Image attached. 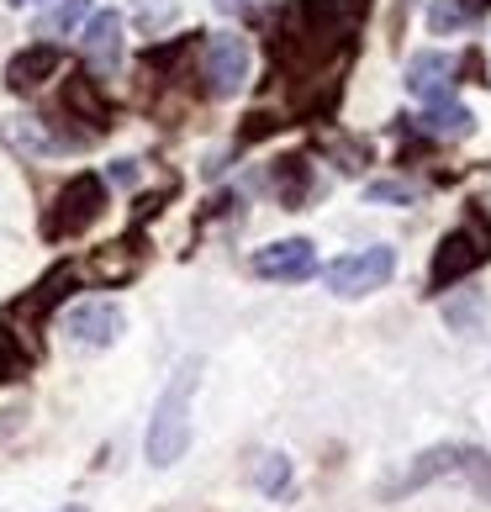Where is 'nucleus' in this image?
Listing matches in <instances>:
<instances>
[{"mask_svg":"<svg viewBox=\"0 0 491 512\" xmlns=\"http://www.w3.org/2000/svg\"><path fill=\"white\" fill-rule=\"evenodd\" d=\"M254 275L259 280H312L317 275V249L307 238H280L264 243L254 254Z\"/></svg>","mask_w":491,"mask_h":512,"instance_id":"nucleus-7","label":"nucleus"},{"mask_svg":"<svg viewBox=\"0 0 491 512\" xmlns=\"http://www.w3.org/2000/svg\"><path fill=\"white\" fill-rule=\"evenodd\" d=\"M90 16V0H59L43 22H37V37H64V32H74Z\"/></svg>","mask_w":491,"mask_h":512,"instance_id":"nucleus-12","label":"nucleus"},{"mask_svg":"<svg viewBox=\"0 0 491 512\" xmlns=\"http://www.w3.org/2000/svg\"><path fill=\"white\" fill-rule=\"evenodd\" d=\"M132 6H138L143 27H159V22H169V16H175V0H132Z\"/></svg>","mask_w":491,"mask_h":512,"instance_id":"nucleus-17","label":"nucleus"},{"mask_svg":"<svg viewBox=\"0 0 491 512\" xmlns=\"http://www.w3.org/2000/svg\"><path fill=\"white\" fill-rule=\"evenodd\" d=\"M22 370V354H16V344L6 333H0V381H11V375Z\"/></svg>","mask_w":491,"mask_h":512,"instance_id":"nucleus-18","label":"nucleus"},{"mask_svg":"<svg viewBox=\"0 0 491 512\" xmlns=\"http://www.w3.org/2000/svg\"><path fill=\"white\" fill-rule=\"evenodd\" d=\"M85 59L101 74L117 69V59H122V16L117 11H96L85 22Z\"/></svg>","mask_w":491,"mask_h":512,"instance_id":"nucleus-9","label":"nucleus"},{"mask_svg":"<svg viewBox=\"0 0 491 512\" xmlns=\"http://www.w3.org/2000/svg\"><path fill=\"white\" fill-rule=\"evenodd\" d=\"M418 127L428 132V138H449V143H460V138H470L476 132V117H470L465 106H455V101H433L423 117H418Z\"/></svg>","mask_w":491,"mask_h":512,"instance_id":"nucleus-11","label":"nucleus"},{"mask_svg":"<svg viewBox=\"0 0 491 512\" xmlns=\"http://www.w3.org/2000/svg\"><path fill=\"white\" fill-rule=\"evenodd\" d=\"M122 328H127V317L117 301H85V307H74L64 317V333L85 349H111L122 338Z\"/></svg>","mask_w":491,"mask_h":512,"instance_id":"nucleus-6","label":"nucleus"},{"mask_svg":"<svg viewBox=\"0 0 491 512\" xmlns=\"http://www.w3.org/2000/svg\"><path fill=\"white\" fill-rule=\"evenodd\" d=\"M101 206H106V185L96 175H74L64 185V196L59 206H53V217H48V238H64V233H80V227H90L101 217Z\"/></svg>","mask_w":491,"mask_h":512,"instance_id":"nucleus-4","label":"nucleus"},{"mask_svg":"<svg viewBox=\"0 0 491 512\" xmlns=\"http://www.w3.org/2000/svg\"><path fill=\"white\" fill-rule=\"evenodd\" d=\"M460 6H465V11H470V16H481V11H486V6H491V0H460Z\"/></svg>","mask_w":491,"mask_h":512,"instance_id":"nucleus-20","label":"nucleus"},{"mask_svg":"<svg viewBox=\"0 0 491 512\" xmlns=\"http://www.w3.org/2000/svg\"><path fill=\"white\" fill-rule=\"evenodd\" d=\"M396 275V254L391 249H365V254H344L323 270V286L344 301H360L370 291H381L386 280Z\"/></svg>","mask_w":491,"mask_h":512,"instance_id":"nucleus-3","label":"nucleus"},{"mask_svg":"<svg viewBox=\"0 0 491 512\" xmlns=\"http://www.w3.org/2000/svg\"><path fill=\"white\" fill-rule=\"evenodd\" d=\"M196 359H185L175 370V381L164 386V396L154 402V417H148V465L169 470L175 460H185V449H191V391H196Z\"/></svg>","mask_w":491,"mask_h":512,"instance_id":"nucleus-1","label":"nucleus"},{"mask_svg":"<svg viewBox=\"0 0 491 512\" xmlns=\"http://www.w3.org/2000/svg\"><path fill=\"white\" fill-rule=\"evenodd\" d=\"M53 69H59V48H53V43H37V48H27V53H16V59H11L6 85H11V90H32V85H43Z\"/></svg>","mask_w":491,"mask_h":512,"instance_id":"nucleus-10","label":"nucleus"},{"mask_svg":"<svg viewBox=\"0 0 491 512\" xmlns=\"http://www.w3.org/2000/svg\"><path fill=\"white\" fill-rule=\"evenodd\" d=\"M365 201H391V206H412V201H418V191H412L407 180H375V185H365Z\"/></svg>","mask_w":491,"mask_h":512,"instance_id":"nucleus-15","label":"nucleus"},{"mask_svg":"<svg viewBox=\"0 0 491 512\" xmlns=\"http://www.w3.org/2000/svg\"><path fill=\"white\" fill-rule=\"evenodd\" d=\"M217 11H233V16H249V11H259L264 0H212Z\"/></svg>","mask_w":491,"mask_h":512,"instance_id":"nucleus-19","label":"nucleus"},{"mask_svg":"<svg viewBox=\"0 0 491 512\" xmlns=\"http://www.w3.org/2000/svg\"><path fill=\"white\" fill-rule=\"evenodd\" d=\"M465 22H476V16H470L460 0H439V6H433V32H449V27H465Z\"/></svg>","mask_w":491,"mask_h":512,"instance_id":"nucleus-16","label":"nucleus"},{"mask_svg":"<svg viewBox=\"0 0 491 512\" xmlns=\"http://www.w3.org/2000/svg\"><path fill=\"white\" fill-rule=\"evenodd\" d=\"M275 191H280V201H286V206H301V196H307V159H280Z\"/></svg>","mask_w":491,"mask_h":512,"instance_id":"nucleus-13","label":"nucleus"},{"mask_svg":"<svg viewBox=\"0 0 491 512\" xmlns=\"http://www.w3.org/2000/svg\"><path fill=\"white\" fill-rule=\"evenodd\" d=\"M449 85H455V59H444V53H412L407 64V90L418 101H449Z\"/></svg>","mask_w":491,"mask_h":512,"instance_id":"nucleus-8","label":"nucleus"},{"mask_svg":"<svg viewBox=\"0 0 491 512\" xmlns=\"http://www.w3.org/2000/svg\"><path fill=\"white\" fill-rule=\"evenodd\" d=\"M243 80H249V43L238 32H217L206 43V90L228 101L243 90Z\"/></svg>","mask_w":491,"mask_h":512,"instance_id":"nucleus-5","label":"nucleus"},{"mask_svg":"<svg viewBox=\"0 0 491 512\" xmlns=\"http://www.w3.org/2000/svg\"><path fill=\"white\" fill-rule=\"evenodd\" d=\"M254 486L264 491V497H280V491L291 486V460H286V454H264V460H259V476H254Z\"/></svg>","mask_w":491,"mask_h":512,"instance_id":"nucleus-14","label":"nucleus"},{"mask_svg":"<svg viewBox=\"0 0 491 512\" xmlns=\"http://www.w3.org/2000/svg\"><path fill=\"white\" fill-rule=\"evenodd\" d=\"M6 6H32V0H6Z\"/></svg>","mask_w":491,"mask_h":512,"instance_id":"nucleus-21","label":"nucleus"},{"mask_svg":"<svg viewBox=\"0 0 491 512\" xmlns=\"http://www.w3.org/2000/svg\"><path fill=\"white\" fill-rule=\"evenodd\" d=\"M486 259H491V222H486L481 212H470L455 233L439 243V254H433V270H428L433 291H444V286H455V280H465L470 270H481Z\"/></svg>","mask_w":491,"mask_h":512,"instance_id":"nucleus-2","label":"nucleus"},{"mask_svg":"<svg viewBox=\"0 0 491 512\" xmlns=\"http://www.w3.org/2000/svg\"><path fill=\"white\" fill-rule=\"evenodd\" d=\"M59 512H90V507H59Z\"/></svg>","mask_w":491,"mask_h":512,"instance_id":"nucleus-22","label":"nucleus"}]
</instances>
